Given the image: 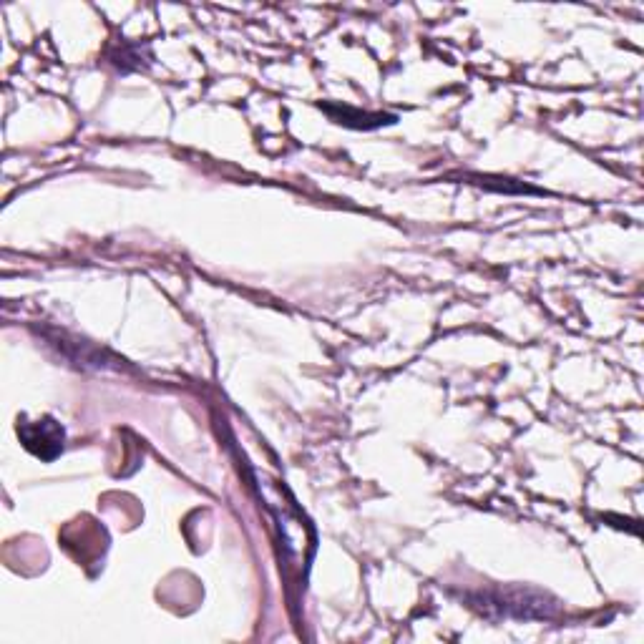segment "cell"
Returning <instances> with one entry per match:
<instances>
[{"mask_svg": "<svg viewBox=\"0 0 644 644\" xmlns=\"http://www.w3.org/2000/svg\"><path fill=\"white\" fill-rule=\"evenodd\" d=\"M18 436H21L23 446L43 461H53L63 451V441H66L63 426L53 421L51 416L38 418L33 423H18Z\"/></svg>", "mask_w": 644, "mask_h": 644, "instance_id": "1", "label": "cell"}, {"mask_svg": "<svg viewBox=\"0 0 644 644\" xmlns=\"http://www.w3.org/2000/svg\"><path fill=\"white\" fill-rule=\"evenodd\" d=\"M322 109L328 111L338 124L353 126V129H375V126L395 124V116L390 114H360V111L348 109V106H333V104H322Z\"/></svg>", "mask_w": 644, "mask_h": 644, "instance_id": "2", "label": "cell"}]
</instances>
